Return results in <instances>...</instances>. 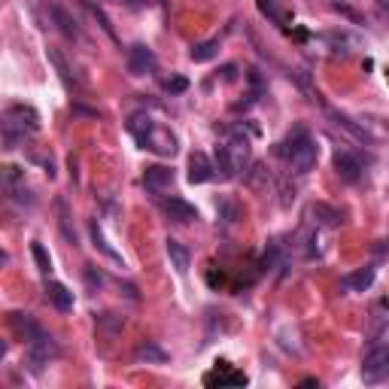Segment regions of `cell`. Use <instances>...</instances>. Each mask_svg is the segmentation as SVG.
<instances>
[{"label": "cell", "instance_id": "obj_1", "mask_svg": "<svg viewBox=\"0 0 389 389\" xmlns=\"http://www.w3.org/2000/svg\"><path fill=\"white\" fill-rule=\"evenodd\" d=\"M40 131V113L28 104H12L0 113V146L18 149L28 137Z\"/></svg>", "mask_w": 389, "mask_h": 389}, {"label": "cell", "instance_id": "obj_2", "mask_svg": "<svg viewBox=\"0 0 389 389\" xmlns=\"http://www.w3.org/2000/svg\"><path fill=\"white\" fill-rule=\"evenodd\" d=\"M277 155L289 161L295 174H310V170L317 167V161H319L317 143L310 140L307 128H301V125H298L295 131H289V137L280 143V146H277Z\"/></svg>", "mask_w": 389, "mask_h": 389}, {"label": "cell", "instance_id": "obj_3", "mask_svg": "<svg viewBox=\"0 0 389 389\" xmlns=\"http://www.w3.org/2000/svg\"><path fill=\"white\" fill-rule=\"evenodd\" d=\"M128 131L134 134V140H137L143 149H149V152H155V155L176 152V134L165 125H155L149 116H134V119L128 122Z\"/></svg>", "mask_w": 389, "mask_h": 389}, {"label": "cell", "instance_id": "obj_4", "mask_svg": "<svg viewBox=\"0 0 389 389\" xmlns=\"http://www.w3.org/2000/svg\"><path fill=\"white\" fill-rule=\"evenodd\" d=\"M362 374H365V384H380V380L389 374V347H386V329H384V325L377 329L371 347L365 350V359H362Z\"/></svg>", "mask_w": 389, "mask_h": 389}, {"label": "cell", "instance_id": "obj_5", "mask_svg": "<svg viewBox=\"0 0 389 389\" xmlns=\"http://www.w3.org/2000/svg\"><path fill=\"white\" fill-rule=\"evenodd\" d=\"M52 359H58V340L52 334L40 332L33 340H28V368L33 374H40Z\"/></svg>", "mask_w": 389, "mask_h": 389}, {"label": "cell", "instance_id": "obj_6", "mask_svg": "<svg viewBox=\"0 0 389 389\" xmlns=\"http://www.w3.org/2000/svg\"><path fill=\"white\" fill-rule=\"evenodd\" d=\"M125 64H128V73L131 77H149V73L155 70V52L149 49V46H143V43H137V46H131L128 49V58H125Z\"/></svg>", "mask_w": 389, "mask_h": 389}, {"label": "cell", "instance_id": "obj_7", "mask_svg": "<svg viewBox=\"0 0 389 389\" xmlns=\"http://www.w3.org/2000/svg\"><path fill=\"white\" fill-rule=\"evenodd\" d=\"M204 386H247V374L234 371L228 362H216L213 371L204 374Z\"/></svg>", "mask_w": 389, "mask_h": 389}, {"label": "cell", "instance_id": "obj_8", "mask_svg": "<svg viewBox=\"0 0 389 389\" xmlns=\"http://www.w3.org/2000/svg\"><path fill=\"white\" fill-rule=\"evenodd\" d=\"M159 201V207H161V213L167 216V219H174V222H195L198 219V210L192 207L189 201H183V198H155Z\"/></svg>", "mask_w": 389, "mask_h": 389}, {"label": "cell", "instance_id": "obj_9", "mask_svg": "<svg viewBox=\"0 0 389 389\" xmlns=\"http://www.w3.org/2000/svg\"><path fill=\"white\" fill-rule=\"evenodd\" d=\"M143 186L152 192V198H159L161 192H167L174 186V170L165 167V165H152L143 170Z\"/></svg>", "mask_w": 389, "mask_h": 389}, {"label": "cell", "instance_id": "obj_10", "mask_svg": "<svg viewBox=\"0 0 389 389\" xmlns=\"http://www.w3.org/2000/svg\"><path fill=\"white\" fill-rule=\"evenodd\" d=\"M334 174L344 183H359L362 180V161L353 152H338L334 155Z\"/></svg>", "mask_w": 389, "mask_h": 389}, {"label": "cell", "instance_id": "obj_11", "mask_svg": "<svg viewBox=\"0 0 389 389\" xmlns=\"http://www.w3.org/2000/svg\"><path fill=\"white\" fill-rule=\"evenodd\" d=\"M374 277H377V271L371 268V265H365V268L353 271V274L340 277V289L344 292H368L374 286Z\"/></svg>", "mask_w": 389, "mask_h": 389}, {"label": "cell", "instance_id": "obj_12", "mask_svg": "<svg viewBox=\"0 0 389 389\" xmlns=\"http://www.w3.org/2000/svg\"><path fill=\"white\" fill-rule=\"evenodd\" d=\"M213 174H216V170H213V161H210L204 152H192V155H189V183H192V186H201V183H207Z\"/></svg>", "mask_w": 389, "mask_h": 389}, {"label": "cell", "instance_id": "obj_13", "mask_svg": "<svg viewBox=\"0 0 389 389\" xmlns=\"http://www.w3.org/2000/svg\"><path fill=\"white\" fill-rule=\"evenodd\" d=\"M165 252H167V258H170V268H174L176 274H186L189 265H192V256H189V250L183 247L176 237H167V241H165Z\"/></svg>", "mask_w": 389, "mask_h": 389}, {"label": "cell", "instance_id": "obj_14", "mask_svg": "<svg viewBox=\"0 0 389 389\" xmlns=\"http://www.w3.org/2000/svg\"><path fill=\"white\" fill-rule=\"evenodd\" d=\"M88 234H92V243H94V247H98L100 252H104V256L110 258L113 265H119V268H125V258H122L119 252H116V250L110 247V243H107V237H104V231H100L98 219H92V222H88Z\"/></svg>", "mask_w": 389, "mask_h": 389}, {"label": "cell", "instance_id": "obj_15", "mask_svg": "<svg viewBox=\"0 0 389 389\" xmlns=\"http://www.w3.org/2000/svg\"><path fill=\"white\" fill-rule=\"evenodd\" d=\"M310 216H313L310 222H317L319 228H338L340 225V213L334 207H329V204H323V201L310 204Z\"/></svg>", "mask_w": 389, "mask_h": 389}, {"label": "cell", "instance_id": "obj_16", "mask_svg": "<svg viewBox=\"0 0 389 389\" xmlns=\"http://www.w3.org/2000/svg\"><path fill=\"white\" fill-rule=\"evenodd\" d=\"M46 298L58 307L61 313H70L73 310V292L67 289L64 283H46Z\"/></svg>", "mask_w": 389, "mask_h": 389}, {"label": "cell", "instance_id": "obj_17", "mask_svg": "<svg viewBox=\"0 0 389 389\" xmlns=\"http://www.w3.org/2000/svg\"><path fill=\"white\" fill-rule=\"evenodd\" d=\"M10 325H12V332H16L22 340H33L40 332H43V329H40V325L28 317V313H10Z\"/></svg>", "mask_w": 389, "mask_h": 389}, {"label": "cell", "instance_id": "obj_18", "mask_svg": "<svg viewBox=\"0 0 389 389\" xmlns=\"http://www.w3.org/2000/svg\"><path fill=\"white\" fill-rule=\"evenodd\" d=\"M49 12H52V18H55L58 31L64 33L67 40H77V37H79V28H77V22H73V16H70V12L64 10V6L52 3V6H49Z\"/></svg>", "mask_w": 389, "mask_h": 389}, {"label": "cell", "instance_id": "obj_19", "mask_svg": "<svg viewBox=\"0 0 389 389\" xmlns=\"http://www.w3.org/2000/svg\"><path fill=\"white\" fill-rule=\"evenodd\" d=\"M134 359L146 362V365H161V362H167V353L161 350L155 340H146V344H140L137 350H134Z\"/></svg>", "mask_w": 389, "mask_h": 389}, {"label": "cell", "instance_id": "obj_20", "mask_svg": "<svg viewBox=\"0 0 389 389\" xmlns=\"http://www.w3.org/2000/svg\"><path fill=\"white\" fill-rule=\"evenodd\" d=\"M256 3H258V12H262L265 18H271L274 25L292 22V12H289V10H283V6H280L277 0H256Z\"/></svg>", "mask_w": 389, "mask_h": 389}, {"label": "cell", "instance_id": "obj_21", "mask_svg": "<svg viewBox=\"0 0 389 389\" xmlns=\"http://www.w3.org/2000/svg\"><path fill=\"white\" fill-rule=\"evenodd\" d=\"M216 55H219V40H204V43H195L192 49H189V58H192L195 64L213 61Z\"/></svg>", "mask_w": 389, "mask_h": 389}, {"label": "cell", "instance_id": "obj_22", "mask_svg": "<svg viewBox=\"0 0 389 389\" xmlns=\"http://www.w3.org/2000/svg\"><path fill=\"white\" fill-rule=\"evenodd\" d=\"M213 170H219V176L222 180H231V176L237 174V165H234V159H231V152H228V146H216V161H213Z\"/></svg>", "mask_w": 389, "mask_h": 389}, {"label": "cell", "instance_id": "obj_23", "mask_svg": "<svg viewBox=\"0 0 389 389\" xmlns=\"http://www.w3.org/2000/svg\"><path fill=\"white\" fill-rule=\"evenodd\" d=\"M329 116H332L334 122H338L340 128H347V131H350V134H353V137H356L359 143H371V134H368L362 125H356V122H353L350 116H344V113H338V110H329Z\"/></svg>", "mask_w": 389, "mask_h": 389}, {"label": "cell", "instance_id": "obj_24", "mask_svg": "<svg viewBox=\"0 0 389 389\" xmlns=\"http://www.w3.org/2000/svg\"><path fill=\"white\" fill-rule=\"evenodd\" d=\"M55 210H58V228H61V234H64L70 243H77V231H73V225H70V210H67L64 198H55Z\"/></svg>", "mask_w": 389, "mask_h": 389}, {"label": "cell", "instance_id": "obj_25", "mask_svg": "<svg viewBox=\"0 0 389 389\" xmlns=\"http://www.w3.org/2000/svg\"><path fill=\"white\" fill-rule=\"evenodd\" d=\"M49 61H52V67H55V70H58L61 83H64L67 88H77V79L70 77V67H67V61H64V55H61L58 49H49Z\"/></svg>", "mask_w": 389, "mask_h": 389}, {"label": "cell", "instance_id": "obj_26", "mask_svg": "<svg viewBox=\"0 0 389 389\" xmlns=\"http://www.w3.org/2000/svg\"><path fill=\"white\" fill-rule=\"evenodd\" d=\"M31 252H33V262H37V268L43 271V274H49V271H52V258H49V252H46L43 243H33Z\"/></svg>", "mask_w": 389, "mask_h": 389}, {"label": "cell", "instance_id": "obj_27", "mask_svg": "<svg viewBox=\"0 0 389 389\" xmlns=\"http://www.w3.org/2000/svg\"><path fill=\"white\" fill-rule=\"evenodd\" d=\"M98 325H100V329H107V332H122V325H125V319H122V317H116V313H100V317H98Z\"/></svg>", "mask_w": 389, "mask_h": 389}, {"label": "cell", "instance_id": "obj_28", "mask_svg": "<svg viewBox=\"0 0 389 389\" xmlns=\"http://www.w3.org/2000/svg\"><path fill=\"white\" fill-rule=\"evenodd\" d=\"M85 283L92 292H98L100 286H104V274L98 271V265H85Z\"/></svg>", "mask_w": 389, "mask_h": 389}, {"label": "cell", "instance_id": "obj_29", "mask_svg": "<svg viewBox=\"0 0 389 389\" xmlns=\"http://www.w3.org/2000/svg\"><path fill=\"white\" fill-rule=\"evenodd\" d=\"M165 88H167V94H183L189 88V79L186 77H174V79H167L165 83Z\"/></svg>", "mask_w": 389, "mask_h": 389}, {"label": "cell", "instance_id": "obj_30", "mask_svg": "<svg viewBox=\"0 0 389 389\" xmlns=\"http://www.w3.org/2000/svg\"><path fill=\"white\" fill-rule=\"evenodd\" d=\"M216 77H219L222 83H234V79H237V64H222Z\"/></svg>", "mask_w": 389, "mask_h": 389}, {"label": "cell", "instance_id": "obj_31", "mask_svg": "<svg viewBox=\"0 0 389 389\" xmlns=\"http://www.w3.org/2000/svg\"><path fill=\"white\" fill-rule=\"evenodd\" d=\"M6 262H10V256H6V252H3V250H0V268H3V265H6Z\"/></svg>", "mask_w": 389, "mask_h": 389}, {"label": "cell", "instance_id": "obj_32", "mask_svg": "<svg viewBox=\"0 0 389 389\" xmlns=\"http://www.w3.org/2000/svg\"><path fill=\"white\" fill-rule=\"evenodd\" d=\"M6 356V344H3V340H0V359H3Z\"/></svg>", "mask_w": 389, "mask_h": 389}]
</instances>
